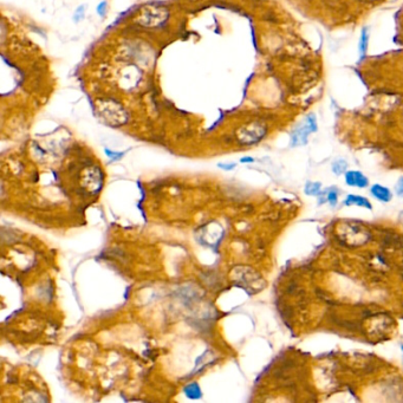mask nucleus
Masks as SVG:
<instances>
[{"label":"nucleus","mask_w":403,"mask_h":403,"mask_svg":"<svg viewBox=\"0 0 403 403\" xmlns=\"http://www.w3.org/2000/svg\"><path fill=\"white\" fill-rule=\"evenodd\" d=\"M401 349H402V351H403V344L401 345Z\"/></svg>","instance_id":"nucleus-17"},{"label":"nucleus","mask_w":403,"mask_h":403,"mask_svg":"<svg viewBox=\"0 0 403 403\" xmlns=\"http://www.w3.org/2000/svg\"><path fill=\"white\" fill-rule=\"evenodd\" d=\"M331 170L336 175H343L348 172V162L344 159H337L335 160L331 165Z\"/></svg>","instance_id":"nucleus-9"},{"label":"nucleus","mask_w":403,"mask_h":403,"mask_svg":"<svg viewBox=\"0 0 403 403\" xmlns=\"http://www.w3.org/2000/svg\"><path fill=\"white\" fill-rule=\"evenodd\" d=\"M105 154L108 155L110 159H114V160H117V159L122 158V156H123V153L112 152V151H109V149H105Z\"/></svg>","instance_id":"nucleus-14"},{"label":"nucleus","mask_w":403,"mask_h":403,"mask_svg":"<svg viewBox=\"0 0 403 403\" xmlns=\"http://www.w3.org/2000/svg\"><path fill=\"white\" fill-rule=\"evenodd\" d=\"M344 180L349 187L363 190L369 186V179L359 170H348L344 174Z\"/></svg>","instance_id":"nucleus-3"},{"label":"nucleus","mask_w":403,"mask_h":403,"mask_svg":"<svg viewBox=\"0 0 403 403\" xmlns=\"http://www.w3.org/2000/svg\"><path fill=\"white\" fill-rule=\"evenodd\" d=\"M369 39H370L369 28L363 27L361 31V34H359V41H358V52H359V58L361 59H364V57L367 56V52H368Z\"/></svg>","instance_id":"nucleus-7"},{"label":"nucleus","mask_w":403,"mask_h":403,"mask_svg":"<svg viewBox=\"0 0 403 403\" xmlns=\"http://www.w3.org/2000/svg\"><path fill=\"white\" fill-rule=\"evenodd\" d=\"M219 167H220V168H223V169H228V170H230V169H233L234 167H235V165H234V163H232V165H223V163H220Z\"/></svg>","instance_id":"nucleus-15"},{"label":"nucleus","mask_w":403,"mask_h":403,"mask_svg":"<svg viewBox=\"0 0 403 403\" xmlns=\"http://www.w3.org/2000/svg\"><path fill=\"white\" fill-rule=\"evenodd\" d=\"M185 391H186L187 396L191 397V398H199V397L201 396V390H200V388H199V386H198L197 383L190 384V386L186 387V389H185Z\"/></svg>","instance_id":"nucleus-10"},{"label":"nucleus","mask_w":403,"mask_h":403,"mask_svg":"<svg viewBox=\"0 0 403 403\" xmlns=\"http://www.w3.org/2000/svg\"><path fill=\"white\" fill-rule=\"evenodd\" d=\"M317 198H318L319 205L327 202L333 207H335L338 203V191L335 187H329L320 192V194Z\"/></svg>","instance_id":"nucleus-6"},{"label":"nucleus","mask_w":403,"mask_h":403,"mask_svg":"<svg viewBox=\"0 0 403 403\" xmlns=\"http://www.w3.org/2000/svg\"><path fill=\"white\" fill-rule=\"evenodd\" d=\"M395 192H396V194L398 195V197L403 198V176L400 177L396 182V186H395Z\"/></svg>","instance_id":"nucleus-13"},{"label":"nucleus","mask_w":403,"mask_h":403,"mask_svg":"<svg viewBox=\"0 0 403 403\" xmlns=\"http://www.w3.org/2000/svg\"><path fill=\"white\" fill-rule=\"evenodd\" d=\"M254 161V159L253 158H249V156H247V158H242L241 160H240V162H242V163H251V162H253Z\"/></svg>","instance_id":"nucleus-16"},{"label":"nucleus","mask_w":403,"mask_h":403,"mask_svg":"<svg viewBox=\"0 0 403 403\" xmlns=\"http://www.w3.org/2000/svg\"><path fill=\"white\" fill-rule=\"evenodd\" d=\"M370 194H372L376 200L384 203L390 202L393 200V192H391L388 187L380 184H374L373 186L370 187Z\"/></svg>","instance_id":"nucleus-4"},{"label":"nucleus","mask_w":403,"mask_h":403,"mask_svg":"<svg viewBox=\"0 0 403 403\" xmlns=\"http://www.w3.org/2000/svg\"><path fill=\"white\" fill-rule=\"evenodd\" d=\"M266 135V128L260 123H249L238 130L237 137L241 144H254Z\"/></svg>","instance_id":"nucleus-2"},{"label":"nucleus","mask_w":403,"mask_h":403,"mask_svg":"<svg viewBox=\"0 0 403 403\" xmlns=\"http://www.w3.org/2000/svg\"><path fill=\"white\" fill-rule=\"evenodd\" d=\"M318 130V122L315 114H309L294 128L290 135L291 147H303L308 144L309 137Z\"/></svg>","instance_id":"nucleus-1"},{"label":"nucleus","mask_w":403,"mask_h":403,"mask_svg":"<svg viewBox=\"0 0 403 403\" xmlns=\"http://www.w3.org/2000/svg\"><path fill=\"white\" fill-rule=\"evenodd\" d=\"M84 16H85V5H80L76 10H75L72 19L75 23H80V21L84 18Z\"/></svg>","instance_id":"nucleus-11"},{"label":"nucleus","mask_w":403,"mask_h":403,"mask_svg":"<svg viewBox=\"0 0 403 403\" xmlns=\"http://www.w3.org/2000/svg\"><path fill=\"white\" fill-rule=\"evenodd\" d=\"M97 14L99 17H104L105 16V11H106V2L105 0H103V2H101L98 4V6H97Z\"/></svg>","instance_id":"nucleus-12"},{"label":"nucleus","mask_w":403,"mask_h":403,"mask_svg":"<svg viewBox=\"0 0 403 403\" xmlns=\"http://www.w3.org/2000/svg\"><path fill=\"white\" fill-rule=\"evenodd\" d=\"M343 205L347 207L355 206V207H361V208H365V209H373L372 202H370L367 198L362 197V195H358V194L347 195V198H345L343 201Z\"/></svg>","instance_id":"nucleus-5"},{"label":"nucleus","mask_w":403,"mask_h":403,"mask_svg":"<svg viewBox=\"0 0 403 403\" xmlns=\"http://www.w3.org/2000/svg\"><path fill=\"white\" fill-rule=\"evenodd\" d=\"M322 191V184L318 182V181H308L305 184L304 193L309 195V197H318Z\"/></svg>","instance_id":"nucleus-8"}]
</instances>
